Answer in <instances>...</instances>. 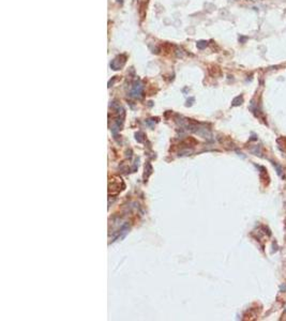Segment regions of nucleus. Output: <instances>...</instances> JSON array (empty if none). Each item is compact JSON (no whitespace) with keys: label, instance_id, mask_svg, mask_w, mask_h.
<instances>
[{"label":"nucleus","instance_id":"f03ea898","mask_svg":"<svg viewBox=\"0 0 286 321\" xmlns=\"http://www.w3.org/2000/svg\"><path fill=\"white\" fill-rule=\"evenodd\" d=\"M241 102H242V97H241V96H238L237 99L234 100L233 104H234V105H239V104H241Z\"/></svg>","mask_w":286,"mask_h":321},{"label":"nucleus","instance_id":"f257e3e1","mask_svg":"<svg viewBox=\"0 0 286 321\" xmlns=\"http://www.w3.org/2000/svg\"><path fill=\"white\" fill-rule=\"evenodd\" d=\"M207 46V42L206 41H199L197 43V47L200 48V49H203V48H205Z\"/></svg>","mask_w":286,"mask_h":321}]
</instances>
